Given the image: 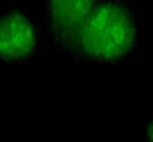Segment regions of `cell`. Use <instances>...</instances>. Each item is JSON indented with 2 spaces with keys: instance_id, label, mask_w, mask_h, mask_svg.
Wrapping results in <instances>:
<instances>
[{
  "instance_id": "obj_3",
  "label": "cell",
  "mask_w": 153,
  "mask_h": 142,
  "mask_svg": "<svg viewBox=\"0 0 153 142\" xmlns=\"http://www.w3.org/2000/svg\"><path fill=\"white\" fill-rule=\"evenodd\" d=\"M96 0H48L43 4V21H39L43 42L65 56L70 45Z\"/></svg>"
},
{
  "instance_id": "obj_1",
  "label": "cell",
  "mask_w": 153,
  "mask_h": 142,
  "mask_svg": "<svg viewBox=\"0 0 153 142\" xmlns=\"http://www.w3.org/2000/svg\"><path fill=\"white\" fill-rule=\"evenodd\" d=\"M135 10L125 0H96L73 39L67 57L121 67L139 46Z\"/></svg>"
},
{
  "instance_id": "obj_4",
  "label": "cell",
  "mask_w": 153,
  "mask_h": 142,
  "mask_svg": "<svg viewBox=\"0 0 153 142\" xmlns=\"http://www.w3.org/2000/svg\"><path fill=\"white\" fill-rule=\"evenodd\" d=\"M145 142H153V114H149L145 123Z\"/></svg>"
},
{
  "instance_id": "obj_2",
  "label": "cell",
  "mask_w": 153,
  "mask_h": 142,
  "mask_svg": "<svg viewBox=\"0 0 153 142\" xmlns=\"http://www.w3.org/2000/svg\"><path fill=\"white\" fill-rule=\"evenodd\" d=\"M42 42L36 17L17 6L0 4V63L22 67L38 56Z\"/></svg>"
}]
</instances>
